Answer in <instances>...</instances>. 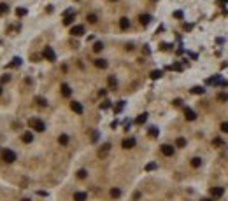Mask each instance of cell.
I'll return each instance as SVG.
<instances>
[{
    "label": "cell",
    "mask_w": 228,
    "mask_h": 201,
    "mask_svg": "<svg viewBox=\"0 0 228 201\" xmlns=\"http://www.w3.org/2000/svg\"><path fill=\"white\" fill-rule=\"evenodd\" d=\"M102 49H104V44H102V42H95V44H93V51H95V53H100Z\"/></svg>",
    "instance_id": "25"
},
{
    "label": "cell",
    "mask_w": 228,
    "mask_h": 201,
    "mask_svg": "<svg viewBox=\"0 0 228 201\" xmlns=\"http://www.w3.org/2000/svg\"><path fill=\"white\" fill-rule=\"evenodd\" d=\"M210 196L221 198V196H223V187H210Z\"/></svg>",
    "instance_id": "10"
},
{
    "label": "cell",
    "mask_w": 228,
    "mask_h": 201,
    "mask_svg": "<svg viewBox=\"0 0 228 201\" xmlns=\"http://www.w3.org/2000/svg\"><path fill=\"white\" fill-rule=\"evenodd\" d=\"M162 154L163 156H174V145H169V144H163L162 145Z\"/></svg>",
    "instance_id": "5"
},
{
    "label": "cell",
    "mask_w": 228,
    "mask_h": 201,
    "mask_svg": "<svg viewBox=\"0 0 228 201\" xmlns=\"http://www.w3.org/2000/svg\"><path fill=\"white\" fill-rule=\"evenodd\" d=\"M139 21H140V25L146 26V25L151 23V16H149V14H140V16H139Z\"/></svg>",
    "instance_id": "15"
},
{
    "label": "cell",
    "mask_w": 228,
    "mask_h": 201,
    "mask_svg": "<svg viewBox=\"0 0 228 201\" xmlns=\"http://www.w3.org/2000/svg\"><path fill=\"white\" fill-rule=\"evenodd\" d=\"M2 159H4L5 163H14V161H16V152L11 150V149H4V150H2Z\"/></svg>",
    "instance_id": "1"
},
{
    "label": "cell",
    "mask_w": 228,
    "mask_h": 201,
    "mask_svg": "<svg viewBox=\"0 0 228 201\" xmlns=\"http://www.w3.org/2000/svg\"><path fill=\"white\" fill-rule=\"evenodd\" d=\"M228 0H221V2H219V4H227Z\"/></svg>",
    "instance_id": "45"
},
{
    "label": "cell",
    "mask_w": 228,
    "mask_h": 201,
    "mask_svg": "<svg viewBox=\"0 0 228 201\" xmlns=\"http://www.w3.org/2000/svg\"><path fill=\"white\" fill-rule=\"evenodd\" d=\"M88 21L90 23H96V16L95 14H88Z\"/></svg>",
    "instance_id": "38"
},
{
    "label": "cell",
    "mask_w": 228,
    "mask_h": 201,
    "mask_svg": "<svg viewBox=\"0 0 228 201\" xmlns=\"http://www.w3.org/2000/svg\"><path fill=\"white\" fill-rule=\"evenodd\" d=\"M191 28H193V25H190V23H186V25H184V30H186V32H190Z\"/></svg>",
    "instance_id": "42"
},
{
    "label": "cell",
    "mask_w": 228,
    "mask_h": 201,
    "mask_svg": "<svg viewBox=\"0 0 228 201\" xmlns=\"http://www.w3.org/2000/svg\"><path fill=\"white\" fill-rule=\"evenodd\" d=\"M107 82H109V88H111V89H116V88H118V81H116V77H114V75H109Z\"/></svg>",
    "instance_id": "16"
},
{
    "label": "cell",
    "mask_w": 228,
    "mask_h": 201,
    "mask_svg": "<svg viewBox=\"0 0 228 201\" xmlns=\"http://www.w3.org/2000/svg\"><path fill=\"white\" fill-rule=\"evenodd\" d=\"M111 2H118V0H111Z\"/></svg>",
    "instance_id": "46"
},
{
    "label": "cell",
    "mask_w": 228,
    "mask_h": 201,
    "mask_svg": "<svg viewBox=\"0 0 228 201\" xmlns=\"http://www.w3.org/2000/svg\"><path fill=\"white\" fill-rule=\"evenodd\" d=\"M0 94H2V88H0Z\"/></svg>",
    "instance_id": "47"
},
{
    "label": "cell",
    "mask_w": 228,
    "mask_h": 201,
    "mask_svg": "<svg viewBox=\"0 0 228 201\" xmlns=\"http://www.w3.org/2000/svg\"><path fill=\"white\" fill-rule=\"evenodd\" d=\"M162 75H163V72H162V70H153V72L149 73V77H151V79H154V81H156V79H160Z\"/></svg>",
    "instance_id": "22"
},
{
    "label": "cell",
    "mask_w": 228,
    "mask_h": 201,
    "mask_svg": "<svg viewBox=\"0 0 228 201\" xmlns=\"http://www.w3.org/2000/svg\"><path fill=\"white\" fill-rule=\"evenodd\" d=\"M21 201H32V200H28V198H23V200H21Z\"/></svg>",
    "instance_id": "44"
},
{
    "label": "cell",
    "mask_w": 228,
    "mask_h": 201,
    "mask_svg": "<svg viewBox=\"0 0 228 201\" xmlns=\"http://www.w3.org/2000/svg\"><path fill=\"white\" fill-rule=\"evenodd\" d=\"M9 81H11V75H9V73H4V75L0 77V82H2V84H5V82H9Z\"/></svg>",
    "instance_id": "32"
},
{
    "label": "cell",
    "mask_w": 228,
    "mask_h": 201,
    "mask_svg": "<svg viewBox=\"0 0 228 201\" xmlns=\"http://www.w3.org/2000/svg\"><path fill=\"white\" fill-rule=\"evenodd\" d=\"M7 11H9V5H7V4H4V2H2V4H0V16H2V14H5V12H7Z\"/></svg>",
    "instance_id": "27"
},
{
    "label": "cell",
    "mask_w": 228,
    "mask_h": 201,
    "mask_svg": "<svg viewBox=\"0 0 228 201\" xmlns=\"http://www.w3.org/2000/svg\"><path fill=\"white\" fill-rule=\"evenodd\" d=\"M175 145H177V147H181V149H183V147H186V138L179 136V138L175 140Z\"/></svg>",
    "instance_id": "23"
},
{
    "label": "cell",
    "mask_w": 228,
    "mask_h": 201,
    "mask_svg": "<svg viewBox=\"0 0 228 201\" xmlns=\"http://www.w3.org/2000/svg\"><path fill=\"white\" fill-rule=\"evenodd\" d=\"M86 175H88L86 170H79V171H77V177H79V179H86Z\"/></svg>",
    "instance_id": "34"
},
{
    "label": "cell",
    "mask_w": 228,
    "mask_h": 201,
    "mask_svg": "<svg viewBox=\"0 0 228 201\" xmlns=\"http://www.w3.org/2000/svg\"><path fill=\"white\" fill-rule=\"evenodd\" d=\"M91 140H93V142H96V140H98V133H93V136H91Z\"/></svg>",
    "instance_id": "43"
},
{
    "label": "cell",
    "mask_w": 228,
    "mask_h": 201,
    "mask_svg": "<svg viewBox=\"0 0 228 201\" xmlns=\"http://www.w3.org/2000/svg\"><path fill=\"white\" fill-rule=\"evenodd\" d=\"M93 63H95L96 68H107V60H104V58H98V60H95Z\"/></svg>",
    "instance_id": "12"
},
{
    "label": "cell",
    "mask_w": 228,
    "mask_h": 201,
    "mask_svg": "<svg viewBox=\"0 0 228 201\" xmlns=\"http://www.w3.org/2000/svg\"><path fill=\"white\" fill-rule=\"evenodd\" d=\"M212 145L214 147H221L223 145V140H221V138H214V140H212Z\"/></svg>",
    "instance_id": "33"
},
{
    "label": "cell",
    "mask_w": 228,
    "mask_h": 201,
    "mask_svg": "<svg viewBox=\"0 0 228 201\" xmlns=\"http://www.w3.org/2000/svg\"><path fill=\"white\" fill-rule=\"evenodd\" d=\"M121 147L123 149H132V147H135V138H125L121 142Z\"/></svg>",
    "instance_id": "8"
},
{
    "label": "cell",
    "mask_w": 228,
    "mask_h": 201,
    "mask_svg": "<svg viewBox=\"0 0 228 201\" xmlns=\"http://www.w3.org/2000/svg\"><path fill=\"white\" fill-rule=\"evenodd\" d=\"M174 16H175V18H179V19H183V12H181V11H175V12H174Z\"/></svg>",
    "instance_id": "41"
},
{
    "label": "cell",
    "mask_w": 228,
    "mask_h": 201,
    "mask_svg": "<svg viewBox=\"0 0 228 201\" xmlns=\"http://www.w3.org/2000/svg\"><path fill=\"white\" fill-rule=\"evenodd\" d=\"M61 94H63L65 98H69V96L72 94V89H70L69 84H61Z\"/></svg>",
    "instance_id": "13"
},
{
    "label": "cell",
    "mask_w": 228,
    "mask_h": 201,
    "mask_svg": "<svg viewBox=\"0 0 228 201\" xmlns=\"http://www.w3.org/2000/svg\"><path fill=\"white\" fill-rule=\"evenodd\" d=\"M148 133H149V136L156 138V136H158V128H154V126H153V128H149V131H148Z\"/></svg>",
    "instance_id": "28"
},
{
    "label": "cell",
    "mask_w": 228,
    "mask_h": 201,
    "mask_svg": "<svg viewBox=\"0 0 228 201\" xmlns=\"http://www.w3.org/2000/svg\"><path fill=\"white\" fill-rule=\"evenodd\" d=\"M109 107H111V102H109V100H105V102H104V103H102V105H100V109H102V110L109 109Z\"/></svg>",
    "instance_id": "36"
},
{
    "label": "cell",
    "mask_w": 228,
    "mask_h": 201,
    "mask_svg": "<svg viewBox=\"0 0 228 201\" xmlns=\"http://www.w3.org/2000/svg\"><path fill=\"white\" fill-rule=\"evenodd\" d=\"M221 131L228 133V123H223V124H221Z\"/></svg>",
    "instance_id": "40"
},
{
    "label": "cell",
    "mask_w": 228,
    "mask_h": 201,
    "mask_svg": "<svg viewBox=\"0 0 228 201\" xmlns=\"http://www.w3.org/2000/svg\"><path fill=\"white\" fill-rule=\"evenodd\" d=\"M74 201H86V192H76L74 194Z\"/></svg>",
    "instance_id": "17"
},
{
    "label": "cell",
    "mask_w": 228,
    "mask_h": 201,
    "mask_svg": "<svg viewBox=\"0 0 228 201\" xmlns=\"http://www.w3.org/2000/svg\"><path fill=\"white\" fill-rule=\"evenodd\" d=\"M16 16H19V18H21V16H26V9H25V7H18V9H16Z\"/></svg>",
    "instance_id": "26"
},
{
    "label": "cell",
    "mask_w": 228,
    "mask_h": 201,
    "mask_svg": "<svg viewBox=\"0 0 228 201\" xmlns=\"http://www.w3.org/2000/svg\"><path fill=\"white\" fill-rule=\"evenodd\" d=\"M218 100L219 102H228V94L227 93H218Z\"/></svg>",
    "instance_id": "29"
},
{
    "label": "cell",
    "mask_w": 228,
    "mask_h": 201,
    "mask_svg": "<svg viewBox=\"0 0 228 201\" xmlns=\"http://www.w3.org/2000/svg\"><path fill=\"white\" fill-rule=\"evenodd\" d=\"M181 105H183V100H179V98L174 100V107H181Z\"/></svg>",
    "instance_id": "39"
},
{
    "label": "cell",
    "mask_w": 228,
    "mask_h": 201,
    "mask_svg": "<svg viewBox=\"0 0 228 201\" xmlns=\"http://www.w3.org/2000/svg\"><path fill=\"white\" fill-rule=\"evenodd\" d=\"M191 93H193V94H204L205 89H204L202 86H195V88H191Z\"/></svg>",
    "instance_id": "21"
},
{
    "label": "cell",
    "mask_w": 228,
    "mask_h": 201,
    "mask_svg": "<svg viewBox=\"0 0 228 201\" xmlns=\"http://www.w3.org/2000/svg\"><path fill=\"white\" fill-rule=\"evenodd\" d=\"M28 124H30V128L34 129V131H39V133H42V131L46 129V124H44L40 119H35V117H34V119H30V123H28Z\"/></svg>",
    "instance_id": "2"
},
{
    "label": "cell",
    "mask_w": 228,
    "mask_h": 201,
    "mask_svg": "<svg viewBox=\"0 0 228 201\" xmlns=\"http://www.w3.org/2000/svg\"><path fill=\"white\" fill-rule=\"evenodd\" d=\"M35 102H37L40 107H46V105H48V102H46V100H44L42 96H37V98H35Z\"/></svg>",
    "instance_id": "30"
},
{
    "label": "cell",
    "mask_w": 228,
    "mask_h": 201,
    "mask_svg": "<svg viewBox=\"0 0 228 201\" xmlns=\"http://www.w3.org/2000/svg\"><path fill=\"white\" fill-rule=\"evenodd\" d=\"M21 140H23L25 144H32V142H34V133H32V131H25L23 136H21Z\"/></svg>",
    "instance_id": "7"
},
{
    "label": "cell",
    "mask_w": 228,
    "mask_h": 201,
    "mask_svg": "<svg viewBox=\"0 0 228 201\" xmlns=\"http://www.w3.org/2000/svg\"><path fill=\"white\" fill-rule=\"evenodd\" d=\"M21 65V58H14L11 63H9V67H19Z\"/></svg>",
    "instance_id": "31"
},
{
    "label": "cell",
    "mask_w": 228,
    "mask_h": 201,
    "mask_svg": "<svg viewBox=\"0 0 228 201\" xmlns=\"http://www.w3.org/2000/svg\"><path fill=\"white\" fill-rule=\"evenodd\" d=\"M109 150H111V144H104V145L98 149V157H100V159H104V157L109 154Z\"/></svg>",
    "instance_id": "4"
},
{
    "label": "cell",
    "mask_w": 228,
    "mask_h": 201,
    "mask_svg": "<svg viewBox=\"0 0 228 201\" xmlns=\"http://www.w3.org/2000/svg\"><path fill=\"white\" fill-rule=\"evenodd\" d=\"M156 168V163H149V165H146V171H153Z\"/></svg>",
    "instance_id": "37"
},
{
    "label": "cell",
    "mask_w": 228,
    "mask_h": 201,
    "mask_svg": "<svg viewBox=\"0 0 228 201\" xmlns=\"http://www.w3.org/2000/svg\"><path fill=\"white\" fill-rule=\"evenodd\" d=\"M42 56H44L48 61H56V54H55V51H53L51 47H46L44 53H42Z\"/></svg>",
    "instance_id": "3"
},
{
    "label": "cell",
    "mask_w": 228,
    "mask_h": 201,
    "mask_svg": "<svg viewBox=\"0 0 228 201\" xmlns=\"http://www.w3.org/2000/svg\"><path fill=\"white\" fill-rule=\"evenodd\" d=\"M58 144H60V145H67V144H69V136H67V135H60V136H58Z\"/></svg>",
    "instance_id": "19"
},
{
    "label": "cell",
    "mask_w": 228,
    "mask_h": 201,
    "mask_svg": "<svg viewBox=\"0 0 228 201\" xmlns=\"http://www.w3.org/2000/svg\"><path fill=\"white\" fill-rule=\"evenodd\" d=\"M119 196H121V189L113 187V189H111V198H114V200H116V198H119Z\"/></svg>",
    "instance_id": "20"
},
{
    "label": "cell",
    "mask_w": 228,
    "mask_h": 201,
    "mask_svg": "<svg viewBox=\"0 0 228 201\" xmlns=\"http://www.w3.org/2000/svg\"><path fill=\"white\" fill-rule=\"evenodd\" d=\"M146 119H148V114L144 112V114H140V115L135 119V123H137V124H144V123H146Z\"/></svg>",
    "instance_id": "18"
},
{
    "label": "cell",
    "mask_w": 228,
    "mask_h": 201,
    "mask_svg": "<svg viewBox=\"0 0 228 201\" xmlns=\"http://www.w3.org/2000/svg\"><path fill=\"white\" fill-rule=\"evenodd\" d=\"M70 33L74 37H81L83 33H84V26H81V25H77V26H74L72 30H70Z\"/></svg>",
    "instance_id": "9"
},
{
    "label": "cell",
    "mask_w": 228,
    "mask_h": 201,
    "mask_svg": "<svg viewBox=\"0 0 228 201\" xmlns=\"http://www.w3.org/2000/svg\"><path fill=\"white\" fill-rule=\"evenodd\" d=\"M70 109L74 110L76 114H83V105H81L79 102H72V103H70Z\"/></svg>",
    "instance_id": "14"
},
{
    "label": "cell",
    "mask_w": 228,
    "mask_h": 201,
    "mask_svg": "<svg viewBox=\"0 0 228 201\" xmlns=\"http://www.w3.org/2000/svg\"><path fill=\"white\" fill-rule=\"evenodd\" d=\"M119 28H121V30H128V28H130V19L121 18L119 19Z\"/></svg>",
    "instance_id": "11"
},
{
    "label": "cell",
    "mask_w": 228,
    "mask_h": 201,
    "mask_svg": "<svg viewBox=\"0 0 228 201\" xmlns=\"http://www.w3.org/2000/svg\"><path fill=\"white\" fill-rule=\"evenodd\" d=\"M200 165H202V159L200 157H193L191 159V166L193 168H200Z\"/></svg>",
    "instance_id": "24"
},
{
    "label": "cell",
    "mask_w": 228,
    "mask_h": 201,
    "mask_svg": "<svg viewBox=\"0 0 228 201\" xmlns=\"http://www.w3.org/2000/svg\"><path fill=\"white\" fill-rule=\"evenodd\" d=\"M123 107H125V102H119V103H118V105H116V114H118V112H121V110H123Z\"/></svg>",
    "instance_id": "35"
},
{
    "label": "cell",
    "mask_w": 228,
    "mask_h": 201,
    "mask_svg": "<svg viewBox=\"0 0 228 201\" xmlns=\"http://www.w3.org/2000/svg\"><path fill=\"white\" fill-rule=\"evenodd\" d=\"M184 119H186V121H195V119H197L195 110H191L190 107H186V109H184Z\"/></svg>",
    "instance_id": "6"
}]
</instances>
